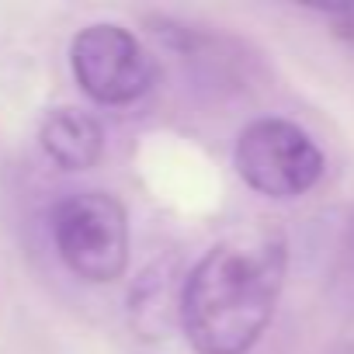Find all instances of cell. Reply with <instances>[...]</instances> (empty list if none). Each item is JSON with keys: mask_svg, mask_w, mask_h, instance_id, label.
<instances>
[{"mask_svg": "<svg viewBox=\"0 0 354 354\" xmlns=\"http://www.w3.org/2000/svg\"><path fill=\"white\" fill-rule=\"evenodd\" d=\"M288 274V240L274 223H247L212 243L181 288V330L198 354H247L274 319Z\"/></svg>", "mask_w": 354, "mask_h": 354, "instance_id": "1", "label": "cell"}, {"mask_svg": "<svg viewBox=\"0 0 354 354\" xmlns=\"http://www.w3.org/2000/svg\"><path fill=\"white\" fill-rule=\"evenodd\" d=\"M70 70L77 87L108 108L136 104L156 84L153 53L122 25L97 21L73 35L70 42Z\"/></svg>", "mask_w": 354, "mask_h": 354, "instance_id": "4", "label": "cell"}, {"mask_svg": "<svg viewBox=\"0 0 354 354\" xmlns=\"http://www.w3.org/2000/svg\"><path fill=\"white\" fill-rule=\"evenodd\" d=\"M49 233L66 271L87 285L118 281L129 268V216L108 192H70L49 212Z\"/></svg>", "mask_w": 354, "mask_h": 354, "instance_id": "2", "label": "cell"}, {"mask_svg": "<svg viewBox=\"0 0 354 354\" xmlns=\"http://www.w3.org/2000/svg\"><path fill=\"white\" fill-rule=\"evenodd\" d=\"M233 167L250 192L274 202H292L319 185L326 160L302 125L268 115L240 129Z\"/></svg>", "mask_w": 354, "mask_h": 354, "instance_id": "3", "label": "cell"}, {"mask_svg": "<svg viewBox=\"0 0 354 354\" xmlns=\"http://www.w3.org/2000/svg\"><path fill=\"white\" fill-rule=\"evenodd\" d=\"M337 15H340V18H344V21H347V25H351V28H347V32H351V35H354V8H344V11H337Z\"/></svg>", "mask_w": 354, "mask_h": 354, "instance_id": "7", "label": "cell"}, {"mask_svg": "<svg viewBox=\"0 0 354 354\" xmlns=\"http://www.w3.org/2000/svg\"><path fill=\"white\" fill-rule=\"evenodd\" d=\"M39 146L63 170H91L104 156V129L80 108H53L39 125Z\"/></svg>", "mask_w": 354, "mask_h": 354, "instance_id": "6", "label": "cell"}, {"mask_svg": "<svg viewBox=\"0 0 354 354\" xmlns=\"http://www.w3.org/2000/svg\"><path fill=\"white\" fill-rule=\"evenodd\" d=\"M181 288L185 271L177 257H156L129 292V319L139 337L163 340L181 326Z\"/></svg>", "mask_w": 354, "mask_h": 354, "instance_id": "5", "label": "cell"}]
</instances>
